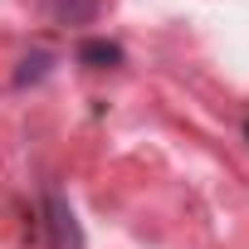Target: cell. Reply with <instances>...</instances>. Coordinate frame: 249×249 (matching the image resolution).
<instances>
[{
    "label": "cell",
    "mask_w": 249,
    "mask_h": 249,
    "mask_svg": "<svg viewBox=\"0 0 249 249\" xmlns=\"http://www.w3.org/2000/svg\"><path fill=\"white\" fill-rule=\"evenodd\" d=\"M78 64H88V69H117L122 64V49L112 39H83L78 44Z\"/></svg>",
    "instance_id": "cell-2"
},
{
    "label": "cell",
    "mask_w": 249,
    "mask_h": 249,
    "mask_svg": "<svg viewBox=\"0 0 249 249\" xmlns=\"http://www.w3.org/2000/svg\"><path fill=\"white\" fill-rule=\"evenodd\" d=\"M44 230H49V244H54V249H83L78 215H73V205H69L59 191L44 196Z\"/></svg>",
    "instance_id": "cell-1"
},
{
    "label": "cell",
    "mask_w": 249,
    "mask_h": 249,
    "mask_svg": "<svg viewBox=\"0 0 249 249\" xmlns=\"http://www.w3.org/2000/svg\"><path fill=\"white\" fill-rule=\"evenodd\" d=\"M49 10L59 25H88L98 15V0H49Z\"/></svg>",
    "instance_id": "cell-3"
},
{
    "label": "cell",
    "mask_w": 249,
    "mask_h": 249,
    "mask_svg": "<svg viewBox=\"0 0 249 249\" xmlns=\"http://www.w3.org/2000/svg\"><path fill=\"white\" fill-rule=\"evenodd\" d=\"M44 69H49V54H35V59H25V69L15 73V83L25 88V83H35V78H44Z\"/></svg>",
    "instance_id": "cell-4"
}]
</instances>
